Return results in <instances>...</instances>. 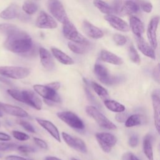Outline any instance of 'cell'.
I'll use <instances>...</instances> for the list:
<instances>
[{
  "instance_id": "obj_40",
  "label": "cell",
  "mask_w": 160,
  "mask_h": 160,
  "mask_svg": "<svg viewBox=\"0 0 160 160\" xmlns=\"http://www.w3.org/2000/svg\"><path fill=\"white\" fill-rule=\"evenodd\" d=\"M17 147V145L14 143L9 142H0V151H4L8 150L14 149Z\"/></svg>"
},
{
  "instance_id": "obj_46",
  "label": "cell",
  "mask_w": 160,
  "mask_h": 160,
  "mask_svg": "<svg viewBox=\"0 0 160 160\" xmlns=\"http://www.w3.org/2000/svg\"><path fill=\"white\" fill-rule=\"evenodd\" d=\"M46 86H48L49 88L52 89L53 90H55L57 91V90H58L59 89L61 85L59 82H50V83L48 84Z\"/></svg>"
},
{
  "instance_id": "obj_12",
  "label": "cell",
  "mask_w": 160,
  "mask_h": 160,
  "mask_svg": "<svg viewBox=\"0 0 160 160\" xmlns=\"http://www.w3.org/2000/svg\"><path fill=\"white\" fill-rule=\"evenodd\" d=\"M159 21V16L153 17L151 20L148 26L147 37L151 47L155 49L158 46L157 41V29Z\"/></svg>"
},
{
  "instance_id": "obj_6",
  "label": "cell",
  "mask_w": 160,
  "mask_h": 160,
  "mask_svg": "<svg viewBox=\"0 0 160 160\" xmlns=\"http://www.w3.org/2000/svg\"><path fill=\"white\" fill-rule=\"evenodd\" d=\"M48 8L50 13L62 24L69 20L64 6L59 0H48Z\"/></svg>"
},
{
  "instance_id": "obj_47",
  "label": "cell",
  "mask_w": 160,
  "mask_h": 160,
  "mask_svg": "<svg viewBox=\"0 0 160 160\" xmlns=\"http://www.w3.org/2000/svg\"><path fill=\"white\" fill-rule=\"evenodd\" d=\"M11 139V136L9 134H6L4 132H0V141H9Z\"/></svg>"
},
{
  "instance_id": "obj_1",
  "label": "cell",
  "mask_w": 160,
  "mask_h": 160,
  "mask_svg": "<svg viewBox=\"0 0 160 160\" xmlns=\"http://www.w3.org/2000/svg\"><path fill=\"white\" fill-rule=\"evenodd\" d=\"M4 46L11 52L24 54L31 49L32 41L26 32L18 29L7 36Z\"/></svg>"
},
{
  "instance_id": "obj_31",
  "label": "cell",
  "mask_w": 160,
  "mask_h": 160,
  "mask_svg": "<svg viewBox=\"0 0 160 160\" xmlns=\"http://www.w3.org/2000/svg\"><path fill=\"white\" fill-rule=\"evenodd\" d=\"M91 86L92 88V89H94V91H95V92L98 95L99 97H100L102 99H103L104 101L106 99H108V91L102 86H101L100 84H98L96 82H91Z\"/></svg>"
},
{
  "instance_id": "obj_9",
  "label": "cell",
  "mask_w": 160,
  "mask_h": 160,
  "mask_svg": "<svg viewBox=\"0 0 160 160\" xmlns=\"http://www.w3.org/2000/svg\"><path fill=\"white\" fill-rule=\"evenodd\" d=\"M33 89L38 94L42 97L44 99L49 100L56 103L61 102V99L56 91L53 90L46 85L35 84L33 86Z\"/></svg>"
},
{
  "instance_id": "obj_34",
  "label": "cell",
  "mask_w": 160,
  "mask_h": 160,
  "mask_svg": "<svg viewBox=\"0 0 160 160\" xmlns=\"http://www.w3.org/2000/svg\"><path fill=\"white\" fill-rule=\"evenodd\" d=\"M128 55H129V58L131 59V61L132 62H133L134 63H136L137 64H139L141 63L140 57H139L137 51L136 50V49L134 48L133 45H132V44L130 45L129 47Z\"/></svg>"
},
{
  "instance_id": "obj_5",
  "label": "cell",
  "mask_w": 160,
  "mask_h": 160,
  "mask_svg": "<svg viewBox=\"0 0 160 160\" xmlns=\"http://www.w3.org/2000/svg\"><path fill=\"white\" fill-rule=\"evenodd\" d=\"M30 74L29 69L19 66H1L0 74L14 79H24Z\"/></svg>"
},
{
  "instance_id": "obj_27",
  "label": "cell",
  "mask_w": 160,
  "mask_h": 160,
  "mask_svg": "<svg viewBox=\"0 0 160 160\" xmlns=\"http://www.w3.org/2000/svg\"><path fill=\"white\" fill-rule=\"evenodd\" d=\"M143 152L148 160H153V151L150 135H146L143 139Z\"/></svg>"
},
{
  "instance_id": "obj_10",
  "label": "cell",
  "mask_w": 160,
  "mask_h": 160,
  "mask_svg": "<svg viewBox=\"0 0 160 160\" xmlns=\"http://www.w3.org/2000/svg\"><path fill=\"white\" fill-rule=\"evenodd\" d=\"M61 135L63 140L69 147L82 153L87 152L88 150L86 145L81 139L77 137H73L65 132H62Z\"/></svg>"
},
{
  "instance_id": "obj_49",
  "label": "cell",
  "mask_w": 160,
  "mask_h": 160,
  "mask_svg": "<svg viewBox=\"0 0 160 160\" xmlns=\"http://www.w3.org/2000/svg\"><path fill=\"white\" fill-rule=\"evenodd\" d=\"M131 152H126L124 154V155L122 157V160H131Z\"/></svg>"
},
{
  "instance_id": "obj_18",
  "label": "cell",
  "mask_w": 160,
  "mask_h": 160,
  "mask_svg": "<svg viewBox=\"0 0 160 160\" xmlns=\"http://www.w3.org/2000/svg\"><path fill=\"white\" fill-rule=\"evenodd\" d=\"M36 120L37 122L44 129H46L57 141L61 142L59 132L56 126L52 122L38 118H36Z\"/></svg>"
},
{
  "instance_id": "obj_41",
  "label": "cell",
  "mask_w": 160,
  "mask_h": 160,
  "mask_svg": "<svg viewBox=\"0 0 160 160\" xmlns=\"http://www.w3.org/2000/svg\"><path fill=\"white\" fill-rule=\"evenodd\" d=\"M17 148L19 151L22 153H29V152H32L35 151V149L33 148L30 147L29 146H26V145L20 146H18Z\"/></svg>"
},
{
  "instance_id": "obj_20",
  "label": "cell",
  "mask_w": 160,
  "mask_h": 160,
  "mask_svg": "<svg viewBox=\"0 0 160 160\" xmlns=\"http://www.w3.org/2000/svg\"><path fill=\"white\" fill-rule=\"evenodd\" d=\"M1 107L2 111L11 116L19 118H26L28 116V113L20 107L1 102Z\"/></svg>"
},
{
  "instance_id": "obj_53",
  "label": "cell",
  "mask_w": 160,
  "mask_h": 160,
  "mask_svg": "<svg viewBox=\"0 0 160 160\" xmlns=\"http://www.w3.org/2000/svg\"><path fill=\"white\" fill-rule=\"evenodd\" d=\"M71 160H78V159H75V158H72Z\"/></svg>"
},
{
  "instance_id": "obj_8",
  "label": "cell",
  "mask_w": 160,
  "mask_h": 160,
  "mask_svg": "<svg viewBox=\"0 0 160 160\" xmlns=\"http://www.w3.org/2000/svg\"><path fill=\"white\" fill-rule=\"evenodd\" d=\"M95 136L100 148L107 153L111 152L118 141L114 135L109 132H97Z\"/></svg>"
},
{
  "instance_id": "obj_52",
  "label": "cell",
  "mask_w": 160,
  "mask_h": 160,
  "mask_svg": "<svg viewBox=\"0 0 160 160\" xmlns=\"http://www.w3.org/2000/svg\"><path fill=\"white\" fill-rule=\"evenodd\" d=\"M2 110L1 109V102H0V118L2 117L3 116V112H2Z\"/></svg>"
},
{
  "instance_id": "obj_54",
  "label": "cell",
  "mask_w": 160,
  "mask_h": 160,
  "mask_svg": "<svg viewBox=\"0 0 160 160\" xmlns=\"http://www.w3.org/2000/svg\"><path fill=\"white\" fill-rule=\"evenodd\" d=\"M44 160H47V159H46V158H45V159H44Z\"/></svg>"
},
{
  "instance_id": "obj_7",
  "label": "cell",
  "mask_w": 160,
  "mask_h": 160,
  "mask_svg": "<svg viewBox=\"0 0 160 160\" xmlns=\"http://www.w3.org/2000/svg\"><path fill=\"white\" fill-rule=\"evenodd\" d=\"M56 115L61 121L73 129H83L84 128L82 121L71 111H61L57 112Z\"/></svg>"
},
{
  "instance_id": "obj_32",
  "label": "cell",
  "mask_w": 160,
  "mask_h": 160,
  "mask_svg": "<svg viewBox=\"0 0 160 160\" xmlns=\"http://www.w3.org/2000/svg\"><path fill=\"white\" fill-rule=\"evenodd\" d=\"M38 9V6L34 2L27 1L22 5V10L28 15H32L36 12Z\"/></svg>"
},
{
  "instance_id": "obj_3",
  "label": "cell",
  "mask_w": 160,
  "mask_h": 160,
  "mask_svg": "<svg viewBox=\"0 0 160 160\" xmlns=\"http://www.w3.org/2000/svg\"><path fill=\"white\" fill-rule=\"evenodd\" d=\"M94 72L102 83L106 85H113L121 82V78L111 75L108 69L101 64H95L94 66Z\"/></svg>"
},
{
  "instance_id": "obj_22",
  "label": "cell",
  "mask_w": 160,
  "mask_h": 160,
  "mask_svg": "<svg viewBox=\"0 0 160 160\" xmlns=\"http://www.w3.org/2000/svg\"><path fill=\"white\" fill-rule=\"evenodd\" d=\"M20 9L16 4H11L0 13V17L4 19H11L19 18L21 15Z\"/></svg>"
},
{
  "instance_id": "obj_43",
  "label": "cell",
  "mask_w": 160,
  "mask_h": 160,
  "mask_svg": "<svg viewBox=\"0 0 160 160\" xmlns=\"http://www.w3.org/2000/svg\"><path fill=\"white\" fill-rule=\"evenodd\" d=\"M33 140L35 142V143L41 148L44 149H47L48 148V146L47 144V143L43 141L42 139L38 138H33Z\"/></svg>"
},
{
  "instance_id": "obj_19",
  "label": "cell",
  "mask_w": 160,
  "mask_h": 160,
  "mask_svg": "<svg viewBox=\"0 0 160 160\" xmlns=\"http://www.w3.org/2000/svg\"><path fill=\"white\" fill-rule=\"evenodd\" d=\"M39 54L40 56L41 62L44 69L47 70H52L54 68V62L52 55L48 50L44 48L39 49Z\"/></svg>"
},
{
  "instance_id": "obj_11",
  "label": "cell",
  "mask_w": 160,
  "mask_h": 160,
  "mask_svg": "<svg viewBox=\"0 0 160 160\" xmlns=\"http://www.w3.org/2000/svg\"><path fill=\"white\" fill-rule=\"evenodd\" d=\"M22 102L25 103L37 110H41L42 103L38 94L31 90L22 91Z\"/></svg>"
},
{
  "instance_id": "obj_23",
  "label": "cell",
  "mask_w": 160,
  "mask_h": 160,
  "mask_svg": "<svg viewBox=\"0 0 160 160\" xmlns=\"http://www.w3.org/2000/svg\"><path fill=\"white\" fill-rule=\"evenodd\" d=\"M129 25L131 31L136 37H141L144 32L143 23L137 17L132 16L129 19Z\"/></svg>"
},
{
  "instance_id": "obj_51",
  "label": "cell",
  "mask_w": 160,
  "mask_h": 160,
  "mask_svg": "<svg viewBox=\"0 0 160 160\" xmlns=\"http://www.w3.org/2000/svg\"><path fill=\"white\" fill-rule=\"evenodd\" d=\"M131 160H139V158L138 157H136L134 154H133L132 153H131Z\"/></svg>"
},
{
  "instance_id": "obj_38",
  "label": "cell",
  "mask_w": 160,
  "mask_h": 160,
  "mask_svg": "<svg viewBox=\"0 0 160 160\" xmlns=\"http://www.w3.org/2000/svg\"><path fill=\"white\" fill-rule=\"evenodd\" d=\"M18 123L20 124L26 131H27L31 133H35L36 131L34 128V127L28 122L22 120V119H19L18 120Z\"/></svg>"
},
{
  "instance_id": "obj_37",
  "label": "cell",
  "mask_w": 160,
  "mask_h": 160,
  "mask_svg": "<svg viewBox=\"0 0 160 160\" xmlns=\"http://www.w3.org/2000/svg\"><path fill=\"white\" fill-rule=\"evenodd\" d=\"M12 134L14 138H16V139H18L19 141H27L29 139V135H28L27 134H26L24 132H21V131H12Z\"/></svg>"
},
{
  "instance_id": "obj_30",
  "label": "cell",
  "mask_w": 160,
  "mask_h": 160,
  "mask_svg": "<svg viewBox=\"0 0 160 160\" xmlns=\"http://www.w3.org/2000/svg\"><path fill=\"white\" fill-rule=\"evenodd\" d=\"M94 5L102 13L106 14H112L113 13L111 6L101 0H94Z\"/></svg>"
},
{
  "instance_id": "obj_44",
  "label": "cell",
  "mask_w": 160,
  "mask_h": 160,
  "mask_svg": "<svg viewBox=\"0 0 160 160\" xmlns=\"http://www.w3.org/2000/svg\"><path fill=\"white\" fill-rule=\"evenodd\" d=\"M128 118V114L126 112H118V114L115 116L116 120L119 122H124Z\"/></svg>"
},
{
  "instance_id": "obj_17",
  "label": "cell",
  "mask_w": 160,
  "mask_h": 160,
  "mask_svg": "<svg viewBox=\"0 0 160 160\" xmlns=\"http://www.w3.org/2000/svg\"><path fill=\"white\" fill-rule=\"evenodd\" d=\"M136 39L137 46L139 50L146 56L149 57L152 59H155L156 56L154 51L151 46L148 42H147L142 36L136 37Z\"/></svg>"
},
{
  "instance_id": "obj_35",
  "label": "cell",
  "mask_w": 160,
  "mask_h": 160,
  "mask_svg": "<svg viewBox=\"0 0 160 160\" xmlns=\"http://www.w3.org/2000/svg\"><path fill=\"white\" fill-rule=\"evenodd\" d=\"M124 2V0H114L113 1L111 5L113 13L121 16L122 9Z\"/></svg>"
},
{
  "instance_id": "obj_42",
  "label": "cell",
  "mask_w": 160,
  "mask_h": 160,
  "mask_svg": "<svg viewBox=\"0 0 160 160\" xmlns=\"http://www.w3.org/2000/svg\"><path fill=\"white\" fill-rule=\"evenodd\" d=\"M152 77L155 81L158 83L160 82V72H159V64H158L152 71Z\"/></svg>"
},
{
  "instance_id": "obj_14",
  "label": "cell",
  "mask_w": 160,
  "mask_h": 160,
  "mask_svg": "<svg viewBox=\"0 0 160 160\" xmlns=\"http://www.w3.org/2000/svg\"><path fill=\"white\" fill-rule=\"evenodd\" d=\"M104 19L116 30L121 32H128L129 31V26L124 20L113 14H106L104 17Z\"/></svg>"
},
{
  "instance_id": "obj_2",
  "label": "cell",
  "mask_w": 160,
  "mask_h": 160,
  "mask_svg": "<svg viewBox=\"0 0 160 160\" xmlns=\"http://www.w3.org/2000/svg\"><path fill=\"white\" fill-rule=\"evenodd\" d=\"M86 112L90 117L95 120L100 127L109 130H114L117 128L116 126L102 114L96 107L88 106L86 108Z\"/></svg>"
},
{
  "instance_id": "obj_21",
  "label": "cell",
  "mask_w": 160,
  "mask_h": 160,
  "mask_svg": "<svg viewBox=\"0 0 160 160\" xmlns=\"http://www.w3.org/2000/svg\"><path fill=\"white\" fill-rule=\"evenodd\" d=\"M99 59L102 61L114 65H121L123 63V60L121 58L107 50H102L101 51Z\"/></svg>"
},
{
  "instance_id": "obj_13",
  "label": "cell",
  "mask_w": 160,
  "mask_h": 160,
  "mask_svg": "<svg viewBox=\"0 0 160 160\" xmlns=\"http://www.w3.org/2000/svg\"><path fill=\"white\" fill-rule=\"evenodd\" d=\"M38 28L41 29H54L58 26V24L52 17L44 11H41L36 22Z\"/></svg>"
},
{
  "instance_id": "obj_48",
  "label": "cell",
  "mask_w": 160,
  "mask_h": 160,
  "mask_svg": "<svg viewBox=\"0 0 160 160\" xmlns=\"http://www.w3.org/2000/svg\"><path fill=\"white\" fill-rule=\"evenodd\" d=\"M6 160H26L24 158L15 156V155H10L6 158Z\"/></svg>"
},
{
  "instance_id": "obj_29",
  "label": "cell",
  "mask_w": 160,
  "mask_h": 160,
  "mask_svg": "<svg viewBox=\"0 0 160 160\" xmlns=\"http://www.w3.org/2000/svg\"><path fill=\"white\" fill-rule=\"evenodd\" d=\"M68 46L71 51L78 54H83L88 52L89 49V44H82L71 41L68 42Z\"/></svg>"
},
{
  "instance_id": "obj_26",
  "label": "cell",
  "mask_w": 160,
  "mask_h": 160,
  "mask_svg": "<svg viewBox=\"0 0 160 160\" xmlns=\"http://www.w3.org/2000/svg\"><path fill=\"white\" fill-rule=\"evenodd\" d=\"M144 122V117L142 114H134L128 117L126 120L125 126L127 128H131L143 124Z\"/></svg>"
},
{
  "instance_id": "obj_16",
  "label": "cell",
  "mask_w": 160,
  "mask_h": 160,
  "mask_svg": "<svg viewBox=\"0 0 160 160\" xmlns=\"http://www.w3.org/2000/svg\"><path fill=\"white\" fill-rule=\"evenodd\" d=\"M82 29L87 36L94 39H100L104 36L102 30L86 20L82 22Z\"/></svg>"
},
{
  "instance_id": "obj_50",
  "label": "cell",
  "mask_w": 160,
  "mask_h": 160,
  "mask_svg": "<svg viewBox=\"0 0 160 160\" xmlns=\"http://www.w3.org/2000/svg\"><path fill=\"white\" fill-rule=\"evenodd\" d=\"M47 160H61V159L54 156H47L45 158Z\"/></svg>"
},
{
  "instance_id": "obj_33",
  "label": "cell",
  "mask_w": 160,
  "mask_h": 160,
  "mask_svg": "<svg viewBox=\"0 0 160 160\" xmlns=\"http://www.w3.org/2000/svg\"><path fill=\"white\" fill-rule=\"evenodd\" d=\"M18 29V28L13 24H0V32L7 36Z\"/></svg>"
},
{
  "instance_id": "obj_24",
  "label": "cell",
  "mask_w": 160,
  "mask_h": 160,
  "mask_svg": "<svg viewBox=\"0 0 160 160\" xmlns=\"http://www.w3.org/2000/svg\"><path fill=\"white\" fill-rule=\"evenodd\" d=\"M51 50L54 57L59 62L65 65H71L74 63V60L61 50L56 48H52Z\"/></svg>"
},
{
  "instance_id": "obj_55",
  "label": "cell",
  "mask_w": 160,
  "mask_h": 160,
  "mask_svg": "<svg viewBox=\"0 0 160 160\" xmlns=\"http://www.w3.org/2000/svg\"><path fill=\"white\" fill-rule=\"evenodd\" d=\"M0 157H1V155H0Z\"/></svg>"
},
{
  "instance_id": "obj_39",
  "label": "cell",
  "mask_w": 160,
  "mask_h": 160,
  "mask_svg": "<svg viewBox=\"0 0 160 160\" xmlns=\"http://www.w3.org/2000/svg\"><path fill=\"white\" fill-rule=\"evenodd\" d=\"M113 40L118 46H123L127 42L126 38L119 34H116L113 36Z\"/></svg>"
},
{
  "instance_id": "obj_28",
  "label": "cell",
  "mask_w": 160,
  "mask_h": 160,
  "mask_svg": "<svg viewBox=\"0 0 160 160\" xmlns=\"http://www.w3.org/2000/svg\"><path fill=\"white\" fill-rule=\"evenodd\" d=\"M105 106L111 111L114 112H121L125 111V106L116 101L106 99L104 101Z\"/></svg>"
},
{
  "instance_id": "obj_25",
  "label": "cell",
  "mask_w": 160,
  "mask_h": 160,
  "mask_svg": "<svg viewBox=\"0 0 160 160\" xmlns=\"http://www.w3.org/2000/svg\"><path fill=\"white\" fill-rule=\"evenodd\" d=\"M140 7L139 5L132 0H124L121 16L131 15L137 13L139 11Z\"/></svg>"
},
{
  "instance_id": "obj_15",
  "label": "cell",
  "mask_w": 160,
  "mask_h": 160,
  "mask_svg": "<svg viewBox=\"0 0 160 160\" xmlns=\"http://www.w3.org/2000/svg\"><path fill=\"white\" fill-rule=\"evenodd\" d=\"M152 105L153 109V117L154 126L157 132L159 134L160 131V99L158 92L155 91L151 96Z\"/></svg>"
},
{
  "instance_id": "obj_45",
  "label": "cell",
  "mask_w": 160,
  "mask_h": 160,
  "mask_svg": "<svg viewBox=\"0 0 160 160\" xmlns=\"http://www.w3.org/2000/svg\"><path fill=\"white\" fill-rule=\"evenodd\" d=\"M138 137L136 135H132L128 140V144L131 148H135L138 146Z\"/></svg>"
},
{
  "instance_id": "obj_4",
  "label": "cell",
  "mask_w": 160,
  "mask_h": 160,
  "mask_svg": "<svg viewBox=\"0 0 160 160\" xmlns=\"http://www.w3.org/2000/svg\"><path fill=\"white\" fill-rule=\"evenodd\" d=\"M62 32L64 37L71 42L82 44H89V41L78 32L76 28L69 20L63 24Z\"/></svg>"
},
{
  "instance_id": "obj_36",
  "label": "cell",
  "mask_w": 160,
  "mask_h": 160,
  "mask_svg": "<svg viewBox=\"0 0 160 160\" xmlns=\"http://www.w3.org/2000/svg\"><path fill=\"white\" fill-rule=\"evenodd\" d=\"M8 93L14 99L22 102V91L14 89H9L7 90Z\"/></svg>"
}]
</instances>
